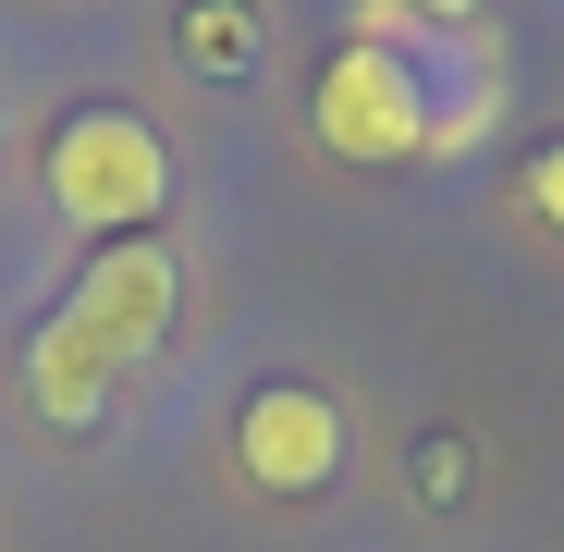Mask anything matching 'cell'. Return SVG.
I'll list each match as a JSON object with an SVG mask.
<instances>
[{"instance_id": "obj_7", "label": "cell", "mask_w": 564, "mask_h": 552, "mask_svg": "<svg viewBox=\"0 0 564 552\" xmlns=\"http://www.w3.org/2000/svg\"><path fill=\"white\" fill-rule=\"evenodd\" d=\"M417 491H430V504L466 491V454H454V442H417Z\"/></svg>"}, {"instance_id": "obj_8", "label": "cell", "mask_w": 564, "mask_h": 552, "mask_svg": "<svg viewBox=\"0 0 564 552\" xmlns=\"http://www.w3.org/2000/svg\"><path fill=\"white\" fill-rule=\"evenodd\" d=\"M393 13H417V25H479L491 0H393Z\"/></svg>"}, {"instance_id": "obj_2", "label": "cell", "mask_w": 564, "mask_h": 552, "mask_svg": "<svg viewBox=\"0 0 564 552\" xmlns=\"http://www.w3.org/2000/svg\"><path fill=\"white\" fill-rule=\"evenodd\" d=\"M172 197V148L135 123V111H74L50 136V209L86 221V234H148Z\"/></svg>"}, {"instance_id": "obj_6", "label": "cell", "mask_w": 564, "mask_h": 552, "mask_svg": "<svg viewBox=\"0 0 564 552\" xmlns=\"http://www.w3.org/2000/svg\"><path fill=\"white\" fill-rule=\"evenodd\" d=\"M528 209H540V234H564V136L528 148Z\"/></svg>"}, {"instance_id": "obj_1", "label": "cell", "mask_w": 564, "mask_h": 552, "mask_svg": "<svg viewBox=\"0 0 564 552\" xmlns=\"http://www.w3.org/2000/svg\"><path fill=\"white\" fill-rule=\"evenodd\" d=\"M319 148L344 172H405L442 148V99H430V62L381 50V37H344L319 62Z\"/></svg>"}, {"instance_id": "obj_4", "label": "cell", "mask_w": 564, "mask_h": 552, "mask_svg": "<svg viewBox=\"0 0 564 552\" xmlns=\"http://www.w3.org/2000/svg\"><path fill=\"white\" fill-rule=\"evenodd\" d=\"M344 454H356V418H344L332 393H307V381H270V393H246V418H234V467H246L258 491H332Z\"/></svg>"}, {"instance_id": "obj_3", "label": "cell", "mask_w": 564, "mask_h": 552, "mask_svg": "<svg viewBox=\"0 0 564 552\" xmlns=\"http://www.w3.org/2000/svg\"><path fill=\"white\" fill-rule=\"evenodd\" d=\"M172 295H184V283H172L160 234H111L99 258L74 270V307H62V332H74V344H99L111 368H135V356L172 332Z\"/></svg>"}, {"instance_id": "obj_5", "label": "cell", "mask_w": 564, "mask_h": 552, "mask_svg": "<svg viewBox=\"0 0 564 552\" xmlns=\"http://www.w3.org/2000/svg\"><path fill=\"white\" fill-rule=\"evenodd\" d=\"M25 393H37L50 430H86V418L111 405V356H99V344H74V332L50 320V332L25 344Z\"/></svg>"}]
</instances>
